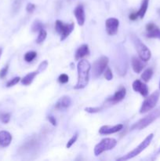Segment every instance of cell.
I'll list each match as a JSON object with an SVG mask.
<instances>
[{
	"mask_svg": "<svg viewBox=\"0 0 160 161\" xmlns=\"http://www.w3.org/2000/svg\"><path fill=\"white\" fill-rule=\"evenodd\" d=\"M90 63L86 60H81L78 63L77 70H78V81L75 86V89H83L87 86L89 83V72H90Z\"/></svg>",
	"mask_w": 160,
	"mask_h": 161,
	"instance_id": "1",
	"label": "cell"
},
{
	"mask_svg": "<svg viewBox=\"0 0 160 161\" xmlns=\"http://www.w3.org/2000/svg\"><path fill=\"white\" fill-rule=\"evenodd\" d=\"M159 117H160V107H158V108H157L156 109L151 112L149 114H147V116H144V118L140 119V120L138 121V122H136V124H133V125L131 127V130H142V129H144L145 127H148L150 124H152L154 121H155Z\"/></svg>",
	"mask_w": 160,
	"mask_h": 161,
	"instance_id": "2",
	"label": "cell"
},
{
	"mask_svg": "<svg viewBox=\"0 0 160 161\" xmlns=\"http://www.w3.org/2000/svg\"><path fill=\"white\" fill-rule=\"evenodd\" d=\"M153 138H154L153 134H150L149 135H147V136L146 137L145 139H144V141H143L142 142H141V144L137 146V147L135 148L133 150L130 151V153H128L127 154H125V155L123 156V157H120V158H118L117 160L123 161V160H130V159H132V158H133V157L138 156L141 152H143V151H144V149H145L146 148H147V146L150 145V143L152 142Z\"/></svg>",
	"mask_w": 160,
	"mask_h": 161,
	"instance_id": "3",
	"label": "cell"
},
{
	"mask_svg": "<svg viewBox=\"0 0 160 161\" xmlns=\"http://www.w3.org/2000/svg\"><path fill=\"white\" fill-rule=\"evenodd\" d=\"M132 41H133V44L136 47V50L137 51L140 58L144 62H147V61H149L151 57H152V53H151L150 50L141 42V40L137 36H134V35L132 36Z\"/></svg>",
	"mask_w": 160,
	"mask_h": 161,
	"instance_id": "4",
	"label": "cell"
},
{
	"mask_svg": "<svg viewBox=\"0 0 160 161\" xmlns=\"http://www.w3.org/2000/svg\"><path fill=\"white\" fill-rule=\"evenodd\" d=\"M159 97L160 91H155L151 95L146 97L145 100L143 102L142 105H141V108L140 109V113L143 114V113H146L147 112L151 111L152 109H153L155 105H156L157 102H158V99H159Z\"/></svg>",
	"mask_w": 160,
	"mask_h": 161,
	"instance_id": "5",
	"label": "cell"
},
{
	"mask_svg": "<svg viewBox=\"0 0 160 161\" xmlns=\"http://www.w3.org/2000/svg\"><path fill=\"white\" fill-rule=\"evenodd\" d=\"M116 145H117V141L114 138H104L95 146L94 154L96 157H98L102 153L114 149Z\"/></svg>",
	"mask_w": 160,
	"mask_h": 161,
	"instance_id": "6",
	"label": "cell"
},
{
	"mask_svg": "<svg viewBox=\"0 0 160 161\" xmlns=\"http://www.w3.org/2000/svg\"><path fill=\"white\" fill-rule=\"evenodd\" d=\"M75 28L74 23L71 24H64L60 20H56L55 22V29L56 32L59 33L61 36V40L63 41L68 37L69 35L72 32Z\"/></svg>",
	"mask_w": 160,
	"mask_h": 161,
	"instance_id": "7",
	"label": "cell"
},
{
	"mask_svg": "<svg viewBox=\"0 0 160 161\" xmlns=\"http://www.w3.org/2000/svg\"><path fill=\"white\" fill-rule=\"evenodd\" d=\"M108 61H109V59H108V57L103 56L94 62L93 65V78H98L101 75L102 73H104V70L107 69Z\"/></svg>",
	"mask_w": 160,
	"mask_h": 161,
	"instance_id": "8",
	"label": "cell"
},
{
	"mask_svg": "<svg viewBox=\"0 0 160 161\" xmlns=\"http://www.w3.org/2000/svg\"><path fill=\"white\" fill-rule=\"evenodd\" d=\"M106 26V31L109 36H115L117 34L118 29L119 26V20L118 19L111 17V18L107 19L105 22Z\"/></svg>",
	"mask_w": 160,
	"mask_h": 161,
	"instance_id": "9",
	"label": "cell"
},
{
	"mask_svg": "<svg viewBox=\"0 0 160 161\" xmlns=\"http://www.w3.org/2000/svg\"><path fill=\"white\" fill-rule=\"evenodd\" d=\"M146 31H147V38L152 39H160V28L154 23H148L146 25Z\"/></svg>",
	"mask_w": 160,
	"mask_h": 161,
	"instance_id": "10",
	"label": "cell"
},
{
	"mask_svg": "<svg viewBox=\"0 0 160 161\" xmlns=\"http://www.w3.org/2000/svg\"><path fill=\"white\" fill-rule=\"evenodd\" d=\"M132 86H133V91L141 94L143 97H146L148 94V87L145 83H142L141 80H135L133 83Z\"/></svg>",
	"mask_w": 160,
	"mask_h": 161,
	"instance_id": "11",
	"label": "cell"
},
{
	"mask_svg": "<svg viewBox=\"0 0 160 161\" xmlns=\"http://www.w3.org/2000/svg\"><path fill=\"white\" fill-rule=\"evenodd\" d=\"M123 128V125L122 124H117L115 126H108L105 125L103 126L99 130V133L100 135H111V134H115L116 132L120 131Z\"/></svg>",
	"mask_w": 160,
	"mask_h": 161,
	"instance_id": "12",
	"label": "cell"
},
{
	"mask_svg": "<svg viewBox=\"0 0 160 161\" xmlns=\"http://www.w3.org/2000/svg\"><path fill=\"white\" fill-rule=\"evenodd\" d=\"M125 94H126V90H125V88L120 87V89L118 90V91L115 93V94L112 97H110V98H108V100H107V102H109L110 104L118 103V102L123 100Z\"/></svg>",
	"mask_w": 160,
	"mask_h": 161,
	"instance_id": "13",
	"label": "cell"
},
{
	"mask_svg": "<svg viewBox=\"0 0 160 161\" xmlns=\"http://www.w3.org/2000/svg\"><path fill=\"white\" fill-rule=\"evenodd\" d=\"M74 14H75L78 25L83 26L85 23V20H86V14H85L84 8H83V5H78L75 7V10H74Z\"/></svg>",
	"mask_w": 160,
	"mask_h": 161,
	"instance_id": "14",
	"label": "cell"
},
{
	"mask_svg": "<svg viewBox=\"0 0 160 161\" xmlns=\"http://www.w3.org/2000/svg\"><path fill=\"white\" fill-rule=\"evenodd\" d=\"M72 104V100L68 96H63L56 103V108L58 110L67 109Z\"/></svg>",
	"mask_w": 160,
	"mask_h": 161,
	"instance_id": "15",
	"label": "cell"
},
{
	"mask_svg": "<svg viewBox=\"0 0 160 161\" xmlns=\"http://www.w3.org/2000/svg\"><path fill=\"white\" fill-rule=\"evenodd\" d=\"M12 141V135L6 130L0 131V146L3 147H7L10 145Z\"/></svg>",
	"mask_w": 160,
	"mask_h": 161,
	"instance_id": "16",
	"label": "cell"
},
{
	"mask_svg": "<svg viewBox=\"0 0 160 161\" xmlns=\"http://www.w3.org/2000/svg\"><path fill=\"white\" fill-rule=\"evenodd\" d=\"M132 68H133V71H134L136 73H141V71L144 69L145 64L143 62V61L141 59H139L136 57H133L132 58Z\"/></svg>",
	"mask_w": 160,
	"mask_h": 161,
	"instance_id": "17",
	"label": "cell"
},
{
	"mask_svg": "<svg viewBox=\"0 0 160 161\" xmlns=\"http://www.w3.org/2000/svg\"><path fill=\"white\" fill-rule=\"evenodd\" d=\"M89 47H88L87 44H83V45L80 46L75 52V60L78 61L86 55H89Z\"/></svg>",
	"mask_w": 160,
	"mask_h": 161,
	"instance_id": "18",
	"label": "cell"
},
{
	"mask_svg": "<svg viewBox=\"0 0 160 161\" xmlns=\"http://www.w3.org/2000/svg\"><path fill=\"white\" fill-rule=\"evenodd\" d=\"M39 71H35V72H30V73L27 74L21 80V83L24 86H28V85L31 84L32 83L33 80L35 79V77L39 74Z\"/></svg>",
	"mask_w": 160,
	"mask_h": 161,
	"instance_id": "19",
	"label": "cell"
},
{
	"mask_svg": "<svg viewBox=\"0 0 160 161\" xmlns=\"http://www.w3.org/2000/svg\"><path fill=\"white\" fill-rule=\"evenodd\" d=\"M148 4H149V0H142L141 2V7H140L139 10L137 11L136 14H137V17L143 19L144 18V15H145L146 12H147V9L148 8Z\"/></svg>",
	"mask_w": 160,
	"mask_h": 161,
	"instance_id": "20",
	"label": "cell"
},
{
	"mask_svg": "<svg viewBox=\"0 0 160 161\" xmlns=\"http://www.w3.org/2000/svg\"><path fill=\"white\" fill-rule=\"evenodd\" d=\"M152 75H153V70L151 68H148V69H146L142 74H141V79L144 80V82H148L149 80L152 79Z\"/></svg>",
	"mask_w": 160,
	"mask_h": 161,
	"instance_id": "21",
	"label": "cell"
},
{
	"mask_svg": "<svg viewBox=\"0 0 160 161\" xmlns=\"http://www.w3.org/2000/svg\"><path fill=\"white\" fill-rule=\"evenodd\" d=\"M37 56V53L35 51H29L27 52L24 54V61L26 62H31Z\"/></svg>",
	"mask_w": 160,
	"mask_h": 161,
	"instance_id": "22",
	"label": "cell"
},
{
	"mask_svg": "<svg viewBox=\"0 0 160 161\" xmlns=\"http://www.w3.org/2000/svg\"><path fill=\"white\" fill-rule=\"evenodd\" d=\"M46 36H47L46 31H45L43 28H42V29H41L39 32V36H38L37 39H36V42L39 44L42 43V42L45 39Z\"/></svg>",
	"mask_w": 160,
	"mask_h": 161,
	"instance_id": "23",
	"label": "cell"
},
{
	"mask_svg": "<svg viewBox=\"0 0 160 161\" xmlns=\"http://www.w3.org/2000/svg\"><path fill=\"white\" fill-rule=\"evenodd\" d=\"M43 28V25H42V23L39 20H35L34 23H33L32 26H31V30L34 32H36V31H39L41 29Z\"/></svg>",
	"mask_w": 160,
	"mask_h": 161,
	"instance_id": "24",
	"label": "cell"
},
{
	"mask_svg": "<svg viewBox=\"0 0 160 161\" xmlns=\"http://www.w3.org/2000/svg\"><path fill=\"white\" fill-rule=\"evenodd\" d=\"M78 134L75 133V135H74L71 138V139L67 142V146H66V147H67V149H70V148L72 146V145L75 144V142L77 141V139H78Z\"/></svg>",
	"mask_w": 160,
	"mask_h": 161,
	"instance_id": "25",
	"label": "cell"
},
{
	"mask_svg": "<svg viewBox=\"0 0 160 161\" xmlns=\"http://www.w3.org/2000/svg\"><path fill=\"white\" fill-rule=\"evenodd\" d=\"M0 119L3 124H8L10 120V114L9 113H1Z\"/></svg>",
	"mask_w": 160,
	"mask_h": 161,
	"instance_id": "26",
	"label": "cell"
},
{
	"mask_svg": "<svg viewBox=\"0 0 160 161\" xmlns=\"http://www.w3.org/2000/svg\"><path fill=\"white\" fill-rule=\"evenodd\" d=\"M103 109V107H87V108H85V111L89 113H97L100 112Z\"/></svg>",
	"mask_w": 160,
	"mask_h": 161,
	"instance_id": "27",
	"label": "cell"
},
{
	"mask_svg": "<svg viewBox=\"0 0 160 161\" xmlns=\"http://www.w3.org/2000/svg\"><path fill=\"white\" fill-rule=\"evenodd\" d=\"M20 80V77H18V76L15 77V78L12 79V80H9V81L6 83V86H7V87H11V86H13L14 85H16L17 83H18Z\"/></svg>",
	"mask_w": 160,
	"mask_h": 161,
	"instance_id": "28",
	"label": "cell"
},
{
	"mask_svg": "<svg viewBox=\"0 0 160 161\" xmlns=\"http://www.w3.org/2000/svg\"><path fill=\"white\" fill-rule=\"evenodd\" d=\"M104 77L107 80H108V81H110V80H111L113 79V74L110 68L107 67L104 72Z\"/></svg>",
	"mask_w": 160,
	"mask_h": 161,
	"instance_id": "29",
	"label": "cell"
},
{
	"mask_svg": "<svg viewBox=\"0 0 160 161\" xmlns=\"http://www.w3.org/2000/svg\"><path fill=\"white\" fill-rule=\"evenodd\" d=\"M69 80V77L67 74H61L58 78V82L61 83H67Z\"/></svg>",
	"mask_w": 160,
	"mask_h": 161,
	"instance_id": "30",
	"label": "cell"
},
{
	"mask_svg": "<svg viewBox=\"0 0 160 161\" xmlns=\"http://www.w3.org/2000/svg\"><path fill=\"white\" fill-rule=\"evenodd\" d=\"M21 3H22V0H15L13 4V10L14 12H17L18 9H20V6H21Z\"/></svg>",
	"mask_w": 160,
	"mask_h": 161,
	"instance_id": "31",
	"label": "cell"
},
{
	"mask_svg": "<svg viewBox=\"0 0 160 161\" xmlns=\"http://www.w3.org/2000/svg\"><path fill=\"white\" fill-rule=\"evenodd\" d=\"M47 66H48V61H42V62L40 64H39V69H38V71H39V72H43V71L45 70V69H46Z\"/></svg>",
	"mask_w": 160,
	"mask_h": 161,
	"instance_id": "32",
	"label": "cell"
},
{
	"mask_svg": "<svg viewBox=\"0 0 160 161\" xmlns=\"http://www.w3.org/2000/svg\"><path fill=\"white\" fill-rule=\"evenodd\" d=\"M35 9V5L33 4V3H28L26 6V10L28 13L31 14L32 12H34V10Z\"/></svg>",
	"mask_w": 160,
	"mask_h": 161,
	"instance_id": "33",
	"label": "cell"
},
{
	"mask_svg": "<svg viewBox=\"0 0 160 161\" xmlns=\"http://www.w3.org/2000/svg\"><path fill=\"white\" fill-rule=\"evenodd\" d=\"M8 69H9V65H6L5 66L3 69H2V70L0 71V78H4L5 76L6 75V74H7V72H8Z\"/></svg>",
	"mask_w": 160,
	"mask_h": 161,
	"instance_id": "34",
	"label": "cell"
},
{
	"mask_svg": "<svg viewBox=\"0 0 160 161\" xmlns=\"http://www.w3.org/2000/svg\"><path fill=\"white\" fill-rule=\"evenodd\" d=\"M47 119H48V120L50 121V124H51L52 125H53V126H56V119H55L54 116H49L48 117H47Z\"/></svg>",
	"mask_w": 160,
	"mask_h": 161,
	"instance_id": "35",
	"label": "cell"
},
{
	"mask_svg": "<svg viewBox=\"0 0 160 161\" xmlns=\"http://www.w3.org/2000/svg\"><path fill=\"white\" fill-rule=\"evenodd\" d=\"M129 18H130V20H136V19L138 18L137 14H136V12L132 13V14H130V16H129Z\"/></svg>",
	"mask_w": 160,
	"mask_h": 161,
	"instance_id": "36",
	"label": "cell"
},
{
	"mask_svg": "<svg viewBox=\"0 0 160 161\" xmlns=\"http://www.w3.org/2000/svg\"><path fill=\"white\" fill-rule=\"evenodd\" d=\"M2 53H3V49L0 48V58H1L2 56Z\"/></svg>",
	"mask_w": 160,
	"mask_h": 161,
	"instance_id": "37",
	"label": "cell"
},
{
	"mask_svg": "<svg viewBox=\"0 0 160 161\" xmlns=\"http://www.w3.org/2000/svg\"><path fill=\"white\" fill-rule=\"evenodd\" d=\"M158 14L160 15V9H158Z\"/></svg>",
	"mask_w": 160,
	"mask_h": 161,
	"instance_id": "38",
	"label": "cell"
},
{
	"mask_svg": "<svg viewBox=\"0 0 160 161\" xmlns=\"http://www.w3.org/2000/svg\"><path fill=\"white\" fill-rule=\"evenodd\" d=\"M159 90H160V82H159Z\"/></svg>",
	"mask_w": 160,
	"mask_h": 161,
	"instance_id": "39",
	"label": "cell"
},
{
	"mask_svg": "<svg viewBox=\"0 0 160 161\" xmlns=\"http://www.w3.org/2000/svg\"><path fill=\"white\" fill-rule=\"evenodd\" d=\"M158 153H160V149H159V151H158Z\"/></svg>",
	"mask_w": 160,
	"mask_h": 161,
	"instance_id": "40",
	"label": "cell"
}]
</instances>
